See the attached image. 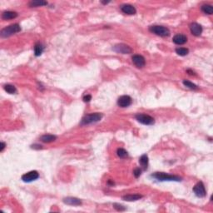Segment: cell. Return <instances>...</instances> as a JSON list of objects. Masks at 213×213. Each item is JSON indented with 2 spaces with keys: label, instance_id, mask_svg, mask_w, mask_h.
<instances>
[{
  "label": "cell",
  "instance_id": "obj_1",
  "mask_svg": "<svg viewBox=\"0 0 213 213\" xmlns=\"http://www.w3.org/2000/svg\"><path fill=\"white\" fill-rule=\"evenodd\" d=\"M152 177H154L158 181L161 182H164V181H173V182H181L182 178L177 176H173V175H170V174L165 173V172H156V173L152 174Z\"/></svg>",
  "mask_w": 213,
  "mask_h": 213
},
{
  "label": "cell",
  "instance_id": "obj_2",
  "mask_svg": "<svg viewBox=\"0 0 213 213\" xmlns=\"http://www.w3.org/2000/svg\"><path fill=\"white\" fill-rule=\"evenodd\" d=\"M21 31V27L18 24L15 23V24L9 25L8 27H4L3 29L1 30V37L3 38H7V37L12 36L13 34H17L18 32Z\"/></svg>",
  "mask_w": 213,
  "mask_h": 213
},
{
  "label": "cell",
  "instance_id": "obj_3",
  "mask_svg": "<svg viewBox=\"0 0 213 213\" xmlns=\"http://www.w3.org/2000/svg\"><path fill=\"white\" fill-rule=\"evenodd\" d=\"M103 117V115L101 113H91V114H88L86 115L81 121V125H88L94 123V122H99L101 119Z\"/></svg>",
  "mask_w": 213,
  "mask_h": 213
},
{
  "label": "cell",
  "instance_id": "obj_4",
  "mask_svg": "<svg viewBox=\"0 0 213 213\" xmlns=\"http://www.w3.org/2000/svg\"><path fill=\"white\" fill-rule=\"evenodd\" d=\"M150 32H152L153 34H157L160 37H167L170 35V30L168 27H163V26H159V25H154L151 26L149 27Z\"/></svg>",
  "mask_w": 213,
  "mask_h": 213
},
{
  "label": "cell",
  "instance_id": "obj_5",
  "mask_svg": "<svg viewBox=\"0 0 213 213\" xmlns=\"http://www.w3.org/2000/svg\"><path fill=\"white\" fill-rule=\"evenodd\" d=\"M136 119L141 123L144 125H152L154 124L155 120L154 118L149 115L143 114V113H138L136 115Z\"/></svg>",
  "mask_w": 213,
  "mask_h": 213
},
{
  "label": "cell",
  "instance_id": "obj_6",
  "mask_svg": "<svg viewBox=\"0 0 213 213\" xmlns=\"http://www.w3.org/2000/svg\"><path fill=\"white\" fill-rule=\"evenodd\" d=\"M113 50L115 52H118V53H122V54H129L132 52V49L127 44L124 43H120V44H117L113 47Z\"/></svg>",
  "mask_w": 213,
  "mask_h": 213
},
{
  "label": "cell",
  "instance_id": "obj_7",
  "mask_svg": "<svg viewBox=\"0 0 213 213\" xmlns=\"http://www.w3.org/2000/svg\"><path fill=\"white\" fill-rule=\"evenodd\" d=\"M38 177H39V174L37 171H31L25 173L24 175H23L22 180L24 182H34L38 179Z\"/></svg>",
  "mask_w": 213,
  "mask_h": 213
},
{
  "label": "cell",
  "instance_id": "obj_8",
  "mask_svg": "<svg viewBox=\"0 0 213 213\" xmlns=\"http://www.w3.org/2000/svg\"><path fill=\"white\" fill-rule=\"evenodd\" d=\"M193 192L195 193V195L197 197H204L206 194H207L204 184L201 182H198L197 184H196L195 186L193 187Z\"/></svg>",
  "mask_w": 213,
  "mask_h": 213
},
{
  "label": "cell",
  "instance_id": "obj_9",
  "mask_svg": "<svg viewBox=\"0 0 213 213\" xmlns=\"http://www.w3.org/2000/svg\"><path fill=\"white\" fill-rule=\"evenodd\" d=\"M132 103V99L130 96L128 95H123L122 97H120L117 100V105L121 107H128Z\"/></svg>",
  "mask_w": 213,
  "mask_h": 213
},
{
  "label": "cell",
  "instance_id": "obj_10",
  "mask_svg": "<svg viewBox=\"0 0 213 213\" xmlns=\"http://www.w3.org/2000/svg\"><path fill=\"white\" fill-rule=\"evenodd\" d=\"M132 59V63L136 65V67L141 68L145 66V58L142 55H133Z\"/></svg>",
  "mask_w": 213,
  "mask_h": 213
},
{
  "label": "cell",
  "instance_id": "obj_11",
  "mask_svg": "<svg viewBox=\"0 0 213 213\" xmlns=\"http://www.w3.org/2000/svg\"><path fill=\"white\" fill-rule=\"evenodd\" d=\"M190 29H191L192 34L197 37L200 36L202 33V27L197 23H192V24L190 25Z\"/></svg>",
  "mask_w": 213,
  "mask_h": 213
},
{
  "label": "cell",
  "instance_id": "obj_12",
  "mask_svg": "<svg viewBox=\"0 0 213 213\" xmlns=\"http://www.w3.org/2000/svg\"><path fill=\"white\" fill-rule=\"evenodd\" d=\"M121 10H122V12H123L126 14H129V15L135 14L137 12L136 9L131 4H123L121 6Z\"/></svg>",
  "mask_w": 213,
  "mask_h": 213
},
{
  "label": "cell",
  "instance_id": "obj_13",
  "mask_svg": "<svg viewBox=\"0 0 213 213\" xmlns=\"http://www.w3.org/2000/svg\"><path fill=\"white\" fill-rule=\"evenodd\" d=\"M173 43L177 45H182L187 42V38L186 35L183 34H177L173 37Z\"/></svg>",
  "mask_w": 213,
  "mask_h": 213
},
{
  "label": "cell",
  "instance_id": "obj_14",
  "mask_svg": "<svg viewBox=\"0 0 213 213\" xmlns=\"http://www.w3.org/2000/svg\"><path fill=\"white\" fill-rule=\"evenodd\" d=\"M63 202L65 204L71 205V206H80L82 204V201L80 199L76 197H66L63 199Z\"/></svg>",
  "mask_w": 213,
  "mask_h": 213
},
{
  "label": "cell",
  "instance_id": "obj_15",
  "mask_svg": "<svg viewBox=\"0 0 213 213\" xmlns=\"http://www.w3.org/2000/svg\"><path fill=\"white\" fill-rule=\"evenodd\" d=\"M18 17V13L13 11H6L3 12L2 14V18L3 20H9V19H13Z\"/></svg>",
  "mask_w": 213,
  "mask_h": 213
},
{
  "label": "cell",
  "instance_id": "obj_16",
  "mask_svg": "<svg viewBox=\"0 0 213 213\" xmlns=\"http://www.w3.org/2000/svg\"><path fill=\"white\" fill-rule=\"evenodd\" d=\"M142 197L143 196L139 195V194H130V195H126L122 197V200L127 201H135L140 200Z\"/></svg>",
  "mask_w": 213,
  "mask_h": 213
},
{
  "label": "cell",
  "instance_id": "obj_17",
  "mask_svg": "<svg viewBox=\"0 0 213 213\" xmlns=\"http://www.w3.org/2000/svg\"><path fill=\"white\" fill-rule=\"evenodd\" d=\"M57 139V137L54 135H51V134H45L42 137H40V140L43 142V143H52L53 141Z\"/></svg>",
  "mask_w": 213,
  "mask_h": 213
},
{
  "label": "cell",
  "instance_id": "obj_18",
  "mask_svg": "<svg viewBox=\"0 0 213 213\" xmlns=\"http://www.w3.org/2000/svg\"><path fill=\"white\" fill-rule=\"evenodd\" d=\"M139 163H140L141 167L143 168V170H146L147 166H148V157L146 154L142 156L139 159Z\"/></svg>",
  "mask_w": 213,
  "mask_h": 213
},
{
  "label": "cell",
  "instance_id": "obj_19",
  "mask_svg": "<svg viewBox=\"0 0 213 213\" xmlns=\"http://www.w3.org/2000/svg\"><path fill=\"white\" fill-rule=\"evenodd\" d=\"M43 50H44V47H43L42 43H38L34 46V53H35V56H37V57H38V56L42 54Z\"/></svg>",
  "mask_w": 213,
  "mask_h": 213
},
{
  "label": "cell",
  "instance_id": "obj_20",
  "mask_svg": "<svg viewBox=\"0 0 213 213\" xmlns=\"http://www.w3.org/2000/svg\"><path fill=\"white\" fill-rule=\"evenodd\" d=\"M3 88L4 90L9 93V94H14L17 92V89L13 85H11V84H6V85L3 86Z\"/></svg>",
  "mask_w": 213,
  "mask_h": 213
},
{
  "label": "cell",
  "instance_id": "obj_21",
  "mask_svg": "<svg viewBox=\"0 0 213 213\" xmlns=\"http://www.w3.org/2000/svg\"><path fill=\"white\" fill-rule=\"evenodd\" d=\"M201 11L206 13V14H212L213 13V8L211 5L209 4H205L201 6Z\"/></svg>",
  "mask_w": 213,
  "mask_h": 213
},
{
  "label": "cell",
  "instance_id": "obj_22",
  "mask_svg": "<svg viewBox=\"0 0 213 213\" xmlns=\"http://www.w3.org/2000/svg\"><path fill=\"white\" fill-rule=\"evenodd\" d=\"M117 154L118 156L120 158H126L128 157V152L123 148H118L117 151Z\"/></svg>",
  "mask_w": 213,
  "mask_h": 213
},
{
  "label": "cell",
  "instance_id": "obj_23",
  "mask_svg": "<svg viewBox=\"0 0 213 213\" xmlns=\"http://www.w3.org/2000/svg\"><path fill=\"white\" fill-rule=\"evenodd\" d=\"M176 52L180 56H186L188 54L189 50L186 48H178L176 49Z\"/></svg>",
  "mask_w": 213,
  "mask_h": 213
},
{
  "label": "cell",
  "instance_id": "obj_24",
  "mask_svg": "<svg viewBox=\"0 0 213 213\" xmlns=\"http://www.w3.org/2000/svg\"><path fill=\"white\" fill-rule=\"evenodd\" d=\"M48 3L45 2V1H32L30 3H29V6L30 7H39V6H43V5H47Z\"/></svg>",
  "mask_w": 213,
  "mask_h": 213
},
{
  "label": "cell",
  "instance_id": "obj_25",
  "mask_svg": "<svg viewBox=\"0 0 213 213\" xmlns=\"http://www.w3.org/2000/svg\"><path fill=\"white\" fill-rule=\"evenodd\" d=\"M183 84L186 86V88H188L190 89H192V90H195V89H197V86L194 84L193 82H190V81H187V80H184L183 81Z\"/></svg>",
  "mask_w": 213,
  "mask_h": 213
},
{
  "label": "cell",
  "instance_id": "obj_26",
  "mask_svg": "<svg viewBox=\"0 0 213 213\" xmlns=\"http://www.w3.org/2000/svg\"><path fill=\"white\" fill-rule=\"evenodd\" d=\"M113 207H114V208H115V209H117V211H125V207H123V206H122V205L117 204V203H115V204H113Z\"/></svg>",
  "mask_w": 213,
  "mask_h": 213
},
{
  "label": "cell",
  "instance_id": "obj_27",
  "mask_svg": "<svg viewBox=\"0 0 213 213\" xmlns=\"http://www.w3.org/2000/svg\"><path fill=\"white\" fill-rule=\"evenodd\" d=\"M141 172H142V170L140 168H136L135 170L133 171V175L135 176V177H139L141 176Z\"/></svg>",
  "mask_w": 213,
  "mask_h": 213
},
{
  "label": "cell",
  "instance_id": "obj_28",
  "mask_svg": "<svg viewBox=\"0 0 213 213\" xmlns=\"http://www.w3.org/2000/svg\"><path fill=\"white\" fill-rule=\"evenodd\" d=\"M91 99H92L91 95H87V96H85V97L83 98V101H84L85 103H88V102H90Z\"/></svg>",
  "mask_w": 213,
  "mask_h": 213
},
{
  "label": "cell",
  "instance_id": "obj_29",
  "mask_svg": "<svg viewBox=\"0 0 213 213\" xmlns=\"http://www.w3.org/2000/svg\"><path fill=\"white\" fill-rule=\"evenodd\" d=\"M5 143H1V149H0V152H3V149H4V147H5Z\"/></svg>",
  "mask_w": 213,
  "mask_h": 213
}]
</instances>
